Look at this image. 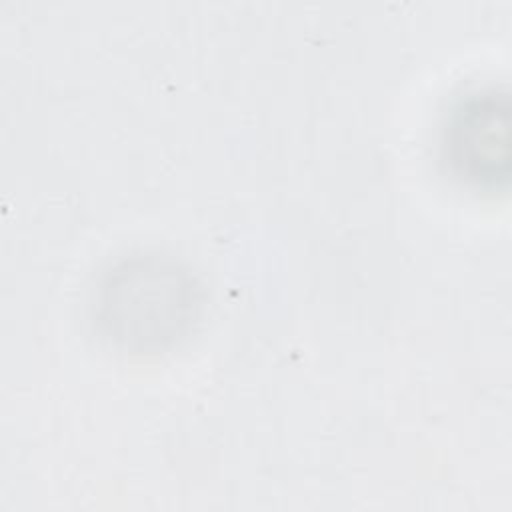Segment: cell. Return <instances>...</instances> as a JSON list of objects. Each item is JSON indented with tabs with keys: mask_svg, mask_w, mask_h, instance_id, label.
I'll use <instances>...</instances> for the list:
<instances>
[{
	"mask_svg": "<svg viewBox=\"0 0 512 512\" xmlns=\"http://www.w3.org/2000/svg\"><path fill=\"white\" fill-rule=\"evenodd\" d=\"M508 94L486 88L452 110L444 150L452 170L474 186L496 188L508 180Z\"/></svg>",
	"mask_w": 512,
	"mask_h": 512,
	"instance_id": "7a4b0ae2",
	"label": "cell"
},
{
	"mask_svg": "<svg viewBox=\"0 0 512 512\" xmlns=\"http://www.w3.org/2000/svg\"><path fill=\"white\" fill-rule=\"evenodd\" d=\"M198 294L176 260L140 254L116 264L104 278L96 312L106 336L134 352L174 342L194 318Z\"/></svg>",
	"mask_w": 512,
	"mask_h": 512,
	"instance_id": "6da1fadb",
	"label": "cell"
}]
</instances>
